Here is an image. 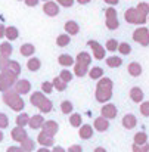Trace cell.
<instances>
[{"instance_id":"obj_52","label":"cell","mask_w":149,"mask_h":152,"mask_svg":"<svg viewBox=\"0 0 149 152\" xmlns=\"http://www.w3.org/2000/svg\"><path fill=\"white\" fill-rule=\"evenodd\" d=\"M24 1H25V4H27V6H33V7H34V6H37V4H39V1H40V0H24Z\"/></svg>"},{"instance_id":"obj_18","label":"cell","mask_w":149,"mask_h":152,"mask_svg":"<svg viewBox=\"0 0 149 152\" xmlns=\"http://www.w3.org/2000/svg\"><path fill=\"white\" fill-rule=\"evenodd\" d=\"M93 132H95V129H93L90 124H81V126H80V130H78V134H80L81 139L89 140V139H92Z\"/></svg>"},{"instance_id":"obj_45","label":"cell","mask_w":149,"mask_h":152,"mask_svg":"<svg viewBox=\"0 0 149 152\" xmlns=\"http://www.w3.org/2000/svg\"><path fill=\"white\" fill-rule=\"evenodd\" d=\"M9 127V118L4 112H0V129H7Z\"/></svg>"},{"instance_id":"obj_55","label":"cell","mask_w":149,"mask_h":152,"mask_svg":"<svg viewBox=\"0 0 149 152\" xmlns=\"http://www.w3.org/2000/svg\"><path fill=\"white\" fill-rule=\"evenodd\" d=\"M108 4H111V6H115V4H118V1L120 0H105Z\"/></svg>"},{"instance_id":"obj_24","label":"cell","mask_w":149,"mask_h":152,"mask_svg":"<svg viewBox=\"0 0 149 152\" xmlns=\"http://www.w3.org/2000/svg\"><path fill=\"white\" fill-rule=\"evenodd\" d=\"M74 74L77 77H84L86 74H89V66L87 65H83L80 62H75L74 64Z\"/></svg>"},{"instance_id":"obj_9","label":"cell","mask_w":149,"mask_h":152,"mask_svg":"<svg viewBox=\"0 0 149 152\" xmlns=\"http://www.w3.org/2000/svg\"><path fill=\"white\" fill-rule=\"evenodd\" d=\"M100 114H102V117H105V118H108V120H112V118L117 117L118 109H117V106H115L114 103H106V105H103V106L100 108Z\"/></svg>"},{"instance_id":"obj_51","label":"cell","mask_w":149,"mask_h":152,"mask_svg":"<svg viewBox=\"0 0 149 152\" xmlns=\"http://www.w3.org/2000/svg\"><path fill=\"white\" fill-rule=\"evenodd\" d=\"M6 152H24V151H22L21 146H9V148L6 149Z\"/></svg>"},{"instance_id":"obj_12","label":"cell","mask_w":149,"mask_h":152,"mask_svg":"<svg viewBox=\"0 0 149 152\" xmlns=\"http://www.w3.org/2000/svg\"><path fill=\"white\" fill-rule=\"evenodd\" d=\"M93 129L96 130V132H100V133H103V132H106L108 129H109V120L108 118H105V117H98V118H95V121H93Z\"/></svg>"},{"instance_id":"obj_33","label":"cell","mask_w":149,"mask_h":152,"mask_svg":"<svg viewBox=\"0 0 149 152\" xmlns=\"http://www.w3.org/2000/svg\"><path fill=\"white\" fill-rule=\"evenodd\" d=\"M69 124L72 127H80L83 124V117L80 114H77V112H74V114L71 112L69 114Z\"/></svg>"},{"instance_id":"obj_13","label":"cell","mask_w":149,"mask_h":152,"mask_svg":"<svg viewBox=\"0 0 149 152\" xmlns=\"http://www.w3.org/2000/svg\"><path fill=\"white\" fill-rule=\"evenodd\" d=\"M37 142H39L42 146H46V148L53 146V143H55V140H53V136L47 134V133H46V132H43V130L39 133V136H37Z\"/></svg>"},{"instance_id":"obj_3","label":"cell","mask_w":149,"mask_h":152,"mask_svg":"<svg viewBox=\"0 0 149 152\" xmlns=\"http://www.w3.org/2000/svg\"><path fill=\"white\" fill-rule=\"evenodd\" d=\"M124 19L129 24H136V25H142L148 21V15L140 12L137 7H129L124 12Z\"/></svg>"},{"instance_id":"obj_29","label":"cell","mask_w":149,"mask_h":152,"mask_svg":"<svg viewBox=\"0 0 149 152\" xmlns=\"http://www.w3.org/2000/svg\"><path fill=\"white\" fill-rule=\"evenodd\" d=\"M105 62L109 68H118V66L123 65V59L120 56H109V58H106Z\"/></svg>"},{"instance_id":"obj_6","label":"cell","mask_w":149,"mask_h":152,"mask_svg":"<svg viewBox=\"0 0 149 152\" xmlns=\"http://www.w3.org/2000/svg\"><path fill=\"white\" fill-rule=\"evenodd\" d=\"M133 40L142 46H149V30L146 27H140V28L134 30Z\"/></svg>"},{"instance_id":"obj_4","label":"cell","mask_w":149,"mask_h":152,"mask_svg":"<svg viewBox=\"0 0 149 152\" xmlns=\"http://www.w3.org/2000/svg\"><path fill=\"white\" fill-rule=\"evenodd\" d=\"M18 80V75L10 72L9 69H1L0 71V92L9 90Z\"/></svg>"},{"instance_id":"obj_50","label":"cell","mask_w":149,"mask_h":152,"mask_svg":"<svg viewBox=\"0 0 149 152\" xmlns=\"http://www.w3.org/2000/svg\"><path fill=\"white\" fill-rule=\"evenodd\" d=\"M66 152H83V146H80V145H71Z\"/></svg>"},{"instance_id":"obj_1","label":"cell","mask_w":149,"mask_h":152,"mask_svg":"<svg viewBox=\"0 0 149 152\" xmlns=\"http://www.w3.org/2000/svg\"><path fill=\"white\" fill-rule=\"evenodd\" d=\"M112 87L114 83L111 78L108 77H100L98 84H96V92H95V98L99 103H106L108 101H111L112 98Z\"/></svg>"},{"instance_id":"obj_5","label":"cell","mask_w":149,"mask_h":152,"mask_svg":"<svg viewBox=\"0 0 149 152\" xmlns=\"http://www.w3.org/2000/svg\"><path fill=\"white\" fill-rule=\"evenodd\" d=\"M105 24H106V28L108 30H117L120 27V21H118V15H117V10L114 7H108L105 10Z\"/></svg>"},{"instance_id":"obj_58","label":"cell","mask_w":149,"mask_h":152,"mask_svg":"<svg viewBox=\"0 0 149 152\" xmlns=\"http://www.w3.org/2000/svg\"><path fill=\"white\" fill-rule=\"evenodd\" d=\"M77 1H78L80 4H87V3H89L90 0H77Z\"/></svg>"},{"instance_id":"obj_37","label":"cell","mask_w":149,"mask_h":152,"mask_svg":"<svg viewBox=\"0 0 149 152\" xmlns=\"http://www.w3.org/2000/svg\"><path fill=\"white\" fill-rule=\"evenodd\" d=\"M89 75L92 80H99L100 77H103V69L100 66H93L90 71H89Z\"/></svg>"},{"instance_id":"obj_15","label":"cell","mask_w":149,"mask_h":152,"mask_svg":"<svg viewBox=\"0 0 149 152\" xmlns=\"http://www.w3.org/2000/svg\"><path fill=\"white\" fill-rule=\"evenodd\" d=\"M43 12H45L47 16H56V15L59 13V6H58L56 1L47 0V1L45 3V6H43Z\"/></svg>"},{"instance_id":"obj_56","label":"cell","mask_w":149,"mask_h":152,"mask_svg":"<svg viewBox=\"0 0 149 152\" xmlns=\"http://www.w3.org/2000/svg\"><path fill=\"white\" fill-rule=\"evenodd\" d=\"M37 152H52V151H50L49 148H46V146H42V148H40Z\"/></svg>"},{"instance_id":"obj_25","label":"cell","mask_w":149,"mask_h":152,"mask_svg":"<svg viewBox=\"0 0 149 152\" xmlns=\"http://www.w3.org/2000/svg\"><path fill=\"white\" fill-rule=\"evenodd\" d=\"M28 121H30V115L27 114V112H19V115H16V118H15V123H16V126H19V127H25V126H28Z\"/></svg>"},{"instance_id":"obj_11","label":"cell","mask_w":149,"mask_h":152,"mask_svg":"<svg viewBox=\"0 0 149 152\" xmlns=\"http://www.w3.org/2000/svg\"><path fill=\"white\" fill-rule=\"evenodd\" d=\"M42 130H43V132H46L47 134H50V136H53V137H55V134L59 132V124H58L55 120H47V121H45V123H43Z\"/></svg>"},{"instance_id":"obj_46","label":"cell","mask_w":149,"mask_h":152,"mask_svg":"<svg viewBox=\"0 0 149 152\" xmlns=\"http://www.w3.org/2000/svg\"><path fill=\"white\" fill-rule=\"evenodd\" d=\"M140 114L143 117H149V101L140 102Z\"/></svg>"},{"instance_id":"obj_40","label":"cell","mask_w":149,"mask_h":152,"mask_svg":"<svg viewBox=\"0 0 149 152\" xmlns=\"http://www.w3.org/2000/svg\"><path fill=\"white\" fill-rule=\"evenodd\" d=\"M117 50L120 52L121 55H129L131 52V46L127 42H123V43H118V49Z\"/></svg>"},{"instance_id":"obj_48","label":"cell","mask_w":149,"mask_h":152,"mask_svg":"<svg viewBox=\"0 0 149 152\" xmlns=\"http://www.w3.org/2000/svg\"><path fill=\"white\" fill-rule=\"evenodd\" d=\"M9 56H4V55H0V71L1 69H4L6 66H7V64H9Z\"/></svg>"},{"instance_id":"obj_7","label":"cell","mask_w":149,"mask_h":152,"mask_svg":"<svg viewBox=\"0 0 149 152\" xmlns=\"http://www.w3.org/2000/svg\"><path fill=\"white\" fill-rule=\"evenodd\" d=\"M87 45L92 48V50H93V56H95V59H98V61H102L103 58H105V53H106V49L98 43L96 40H89L87 42Z\"/></svg>"},{"instance_id":"obj_20","label":"cell","mask_w":149,"mask_h":152,"mask_svg":"<svg viewBox=\"0 0 149 152\" xmlns=\"http://www.w3.org/2000/svg\"><path fill=\"white\" fill-rule=\"evenodd\" d=\"M127 71H129V74L131 77H139L143 69H142V65L139 62H130L129 66H127Z\"/></svg>"},{"instance_id":"obj_60","label":"cell","mask_w":149,"mask_h":152,"mask_svg":"<svg viewBox=\"0 0 149 152\" xmlns=\"http://www.w3.org/2000/svg\"><path fill=\"white\" fill-rule=\"evenodd\" d=\"M148 22H149V15H148Z\"/></svg>"},{"instance_id":"obj_34","label":"cell","mask_w":149,"mask_h":152,"mask_svg":"<svg viewBox=\"0 0 149 152\" xmlns=\"http://www.w3.org/2000/svg\"><path fill=\"white\" fill-rule=\"evenodd\" d=\"M69 42H71L69 34H61V36H58V39H56V45H58L59 48H65V46H68Z\"/></svg>"},{"instance_id":"obj_32","label":"cell","mask_w":149,"mask_h":152,"mask_svg":"<svg viewBox=\"0 0 149 152\" xmlns=\"http://www.w3.org/2000/svg\"><path fill=\"white\" fill-rule=\"evenodd\" d=\"M52 84H53V89H56V92H64L66 89V84L68 83H65L61 77H55L53 81H52Z\"/></svg>"},{"instance_id":"obj_28","label":"cell","mask_w":149,"mask_h":152,"mask_svg":"<svg viewBox=\"0 0 149 152\" xmlns=\"http://www.w3.org/2000/svg\"><path fill=\"white\" fill-rule=\"evenodd\" d=\"M43 99H46V96H45V93L43 92H34L31 96H30V102H31V105L33 106H39L40 105V102L43 101Z\"/></svg>"},{"instance_id":"obj_39","label":"cell","mask_w":149,"mask_h":152,"mask_svg":"<svg viewBox=\"0 0 149 152\" xmlns=\"http://www.w3.org/2000/svg\"><path fill=\"white\" fill-rule=\"evenodd\" d=\"M133 139H134V143L142 145V143H146V142H148V134H146L145 132H139V133L134 134Z\"/></svg>"},{"instance_id":"obj_19","label":"cell","mask_w":149,"mask_h":152,"mask_svg":"<svg viewBox=\"0 0 149 152\" xmlns=\"http://www.w3.org/2000/svg\"><path fill=\"white\" fill-rule=\"evenodd\" d=\"M58 64H59L61 66H71V65L75 64V61H74V58H72L71 55L62 53V55H59V58H58Z\"/></svg>"},{"instance_id":"obj_41","label":"cell","mask_w":149,"mask_h":152,"mask_svg":"<svg viewBox=\"0 0 149 152\" xmlns=\"http://www.w3.org/2000/svg\"><path fill=\"white\" fill-rule=\"evenodd\" d=\"M131 151L133 152H149V143H142V145H137V143H133L131 146Z\"/></svg>"},{"instance_id":"obj_22","label":"cell","mask_w":149,"mask_h":152,"mask_svg":"<svg viewBox=\"0 0 149 152\" xmlns=\"http://www.w3.org/2000/svg\"><path fill=\"white\" fill-rule=\"evenodd\" d=\"M64 28H65V31H66L69 36H75V34H78V31H80V27H78V24H77L75 21H68V22H65Z\"/></svg>"},{"instance_id":"obj_43","label":"cell","mask_w":149,"mask_h":152,"mask_svg":"<svg viewBox=\"0 0 149 152\" xmlns=\"http://www.w3.org/2000/svg\"><path fill=\"white\" fill-rule=\"evenodd\" d=\"M59 77H61L65 83H69V81L72 80V72H71V71H68V69H62V71H61V74H59Z\"/></svg>"},{"instance_id":"obj_44","label":"cell","mask_w":149,"mask_h":152,"mask_svg":"<svg viewBox=\"0 0 149 152\" xmlns=\"http://www.w3.org/2000/svg\"><path fill=\"white\" fill-rule=\"evenodd\" d=\"M53 84L50 83V81H43L42 83V92H45L46 95H49V93H53Z\"/></svg>"},{"instance_id":"obj_23","label":"cell","mask_w":149,"mask_h":152,"mask_svg":"<svg viewBox=\"0 0 149 152\" xmlns=\"http://www.w3.org/2000/svg\"><path fill=\"white\" fill-rule=\"evenodd\" d=\"M37 108H39V111L42 114H49V112H52V109H53V102L46 98V99H43V101L40 102V105Z\"/></svg>"},{"instance_id":"obj_59","label":"cell","mask_w":149,"mask_h":152,"mask_svg":"<svg viewBox=\"0 0 149 152\" xmlns=\"http://www.w3.org/2000/svg\"><path fill=\"white\" fill-rule=\"evenodd\" d=\"M3 137H4V134H3V132H1V129H0V143L3 142Z\"/></svg>"},{"instance_id":"obj_35","label":"cell","mask_w":149,"mask_h":152,"mask_svg":"<svg viewBox=\"0 0 149 152\" xmlns=\"http://www.w3.org/2000/svg\"><path fill=\"white\" fill-rule=\"evenodd\" d=\"M4 69H9L10 72H13V74H16V75L21 74V65H19V62H16V61H9V64H7V66H6Z\"/></svg>"},{"instance_id":"obj_36","label":"cell","mask_w":149,"mask_h":152,"mask_svg":"<svg viewBox=\"0 0 149 152\" xmlns=\"http://www.w3.org/2000/svg\"><path fill=\"white\" fill-rule=\"evenodd\" d=\"M61 111H62V114H65V115H69V114L74 111V105H72V102L62 101V103H61Z\"/></svg>"},{"instance_id":"obj_47","label":"cell","mask_w":149,"mask_h":152,"mask_svg":"<svg viewBox=\"0 0 149 152\" xmlns=\"http://www.w3.org/2000/svg\"><path fill=\"white\" fill-rule=\"evenodd\" d=\"M140 12H143V13H146V15H149V4L146 3V1H140L137 6H136Z\"/></svg>"},{"instance_id":"obj_57","label":"cell","mask_w":149,"mask_h":152,"mask_svg":"<svg viewBox=\"0 0 149 152\" xmlns=\"http://www.w3.org/2000/svg\"><path fill=\"white\" fill-rule=\"evenodd\" d=\"M93 152H106L105 148H102V146H98V148H95V151Z\"/></svg>"},{"instance_id":"obj_38","label":"cell","mask_w":149,"mask_h":152,"mask_svg":"<svg viewBox=\"0 0 149 152\" xmlns=\"http://www.w3.org/2000/svg\"><path fill=\"white\" fill-rule=\"evenodd\" d=\"M12 52H13V48H12V45H10L9 42H4V43H1V45H0V55L10 56V55H12Z\"/></svg>"},{"instance_id":"obj_30","label":"cell","mask_w":149,"mask_h":152,"mask_svg":"<svg viewBox=\"0 0 149 152\" xmlns=\"http://www.w3.org/2000/svg\"><path fill=\"white\" fill-rule=\"evenodd\" d=\"M18 36H19V33H18V28H15V27H7L6 31H4V37H6L9 42L16 40Z\"/></svg>"},{"instance_id":"obj_49","label":"cell","mask_w":149,"mask_h":152,"mask_svg":"<svg viewBox=\"0 0 149 152\" xmlns=\"http://www.w3.org/2000/svg\"><path fill=\"white\" fill-rule=\"evenodd\" d=\"M56 1H58L59 4H62L64 7H71V6L74 4L75 0H56Z\"/></svg>"},{"instance_id":"obj_10","label":"cell","mask_w":149,"mask_h":152,"mask_svg":"<svg viewBox=\"0 0 149 152\" xmlns=\"http://www.w3.org/2000/svg\"><path fill=\"white\" fill-rule=\"evenodd\" d=\"M27 136H28V134H27V130H25L24 127H19V126L13 127L12 132H10V137H12V140H15V142H18V143H21Z\"/></svg>"},{"instance_id":"obj_17","label":"cell","mask_w":149,"mask_h":152,"mask_svg":"<svg viewBox=\"0 0 149 152\" xmlns=\"http://www.w3.org/2000/svg\"><path fill=\"white\" fill-rule=\"evenodd\" d=\"M121 123H123V127H124V129L131 130V129L136 127V124H137V118H136L133 114H126V115L123 117Z\"/></svg>"},{"instance_id":"obj_14","label":"cell","mask_w":149,"mask_h":152,"mask_svg":"<svg viewBox=\"0 0 149 152\" xmlns=\"http://www.w3.org/2000/svg\"><path fill=\"white\" fill-rule=\"evenodd\" d=\"M43 123H45V117L42 114H34L33 117H30L28 127H31L33 130H39V129H42Z\"/></svg>"},{"instance_id":"obj_26","label":"cell","mask_w":149,"mask_h":152,"mask_svg":"<svg viewBox=\"0 0 149 152\" xmlns=\"http://www.w3.org/2000/svg\"><path fill=\"white\" fill-rule=\"evenodd\" d=\"M21 148H22V151L24 152H33L34 151V148H36V142L27 136V137L21 142Z\"/></svg>"},{"instance_id":"obj_27","label":"cell","mask_w":149,"mask_h":152,"mask_svg":"<svg viewBox=\"0 0 149 152\" xmlns=\"http://www.w3.org/2000/svg\"><path fill=\"white\" fill-rule=\"evenodd\" d=\"M21 55L22 56H27V58H30V56H33L34 55V52H36V46L34 45H31V43H25V45H22L21 46Z\"/></svg>"},{"instance_id":"obj_61","label":"cell","mask_w":149,"mask_h":152,"mask_svg":"<svg viewBox=\"0 0 149 152\" xmlns=\"http://www.w3.org/2000/svg\"><path fill=\"white\" fill-rule=\"evenodd\" d=\"M45 1H47V0H45Z\"/></svg>"},{"instance_id":"obj_16","label":"cell","mask_w":149,"mask_h":152,"mask_svg":"<svg viewBox=\"0 0 149 152\" xmlns=\"http://www.w3.org/2000/svg\"><path fill=\"white\" fill-rule=\"evenodd\" d=\"M129 95H130V99L134 102V103H140V102H143V98H145V93H143V90H142L140 87H137V86L131 87Z\"/></svg>"},{"instance_id":"obj_2","label":"cell","mask_w":149,"mask_h":152,"mask_svg":"<svg viewBox=\"0 0 149 152\" xmlns=\"http://www.w3.org/2000/svg\"><path fill=\"white\" fill-rule=\"evenodd\" d=\"M1 99H3V103L6 105V106H9L12 111H15V112H21V111H24V108H25V102L22 101V98H21V95L19 93H16L15 90H6V92H3V96H1Z\"/></svg>"},{"instance_id":"obj_8","label":"cell","mask_w":149,"mask_h":152,"mask_svg":"<svg viewBox=\"0 0 149 152\" xmlns=\"http://www.w3.org/2000/svg\"><path fill=\"white\" fill-rule=\"evenodd\" d=\"M13 90L19 95H28L31 92V83L28 80H16L13 84Z\"/></svg>"},{"instance_id":"obj_42","label":"cell","mask_w":149,"mask_h":152,"mask_svg":"<svg viewBox=\"0 0 149 152\" xmlns=\"http://www.w3.org/2000/svg\"><path fill=\"white\" fill-rule=\"evenodd\" d=\"M106 50H109V52H115L117 49H118V42L115 40V39H109L108 42H106Z\"/></svg>"},{"instance_id":"obj_54","label":"cell","mask_w":149,"mask_h":152,"mask_svg":"<svg viewBox=\"0 0 149 152\" xmlns=\"http://www.w3.org/2000/svg\"><path fill=\"white\" fill-rule=\"evenodd\" d=\"M4 31H6L4 25H1V24H0V39H1V37H4Z\"/></svg>"},{"instance_id":"obj_31","label":"cell","mask_w":149,"mask_h":152,"mask_svg":"<svg viewBox=\"0 0 149 152\" xmlns=\"http://www.w3.org/2000/svg\"><path fill=\"white\" fill-rule=\"evenodd\" d=\"M75 62H80V64H83V65H90V62H92V56L87 53V52H80L78 55H77V59H75Z\"/></svg>"},{"instance_id":"obj_53","label":"cell","mask_w":149,"mask_h":152,"mask_svg":"<svg viewBox=\"0 0 149 152\" xmlns=\"http://www.w3.org/2000/svg\"><path fill=\"white\" fill-rule=\"evenodd\" d=\"M52 152H66V149H64L62 146L56 145V146H53V149H52Z\"/></svg>"},{"instance_id":"obj_21","label":"cell","mask_w":149,"mask_h":152,"mask_svg":"<svg viewBox=\"0 0 149 152\" xmlns=\"http://www.w3.org/2000/svg\"><path fill=\"white\" fill-rule=\"evenodd\" d=\"M27 68L31 71V72H36L42 68V61L39 58H34V56H30L28 62H27Z\"/></svg>"}]
</instances>
